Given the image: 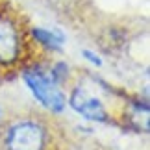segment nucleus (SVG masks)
<instances>
[{"label": "nucleus", "mask_w": 150, "mask_h": 150, "mask_svg": "<svg viewBox=\"0 0 150 150\" xmlns=\"http://www.w3.org/2000/svg\"><path fill=\"white\" fill-rule=\"evenodd\" d=\"M47 71L50 74V78L63 89L71 82V67H69V63H65V61H54L50 67H47Z\"/></svg>", "instance_id": "nucleus-7"}, {"label": "nucleus", "mask_w": 150, "mask_h": 150, "mask_svg": "<svg viewBox=\"0 0 150 150\" xmlns=\"http://www.w3.org/2000/svg\"><path fill=\"white\" fill-rule=\"evenodd\" d=\"M28 35L35 45H39L47 52H61L67 43V37L61 30L56 28H43V26H33L28 30Z\"/></svg>", "instance_id": "nucleus-5"}, {"label": "nucleus", "mask_w": 150, "mask_h": 150, "mask_svg": "<svg viewBox=\"0 0 150 150\" xmlns=\"http://www.w3.org/2000/svg\"><path fill=\"white\" fill-rule=\"evenodd\" d=\"M6 120V113H4V108L0 106V126H2V122Z\"/></svg>", "instance_id": "nucleus-9"}, {"label": "nucleus", "mask_w": 150, "mask_h": 150, "mask_svg": "<svg viewBox=\"0 0 150 150\" xmlns=\"http://www.w3.org/2000/svg\"><path fill=\"white\" fill-rule=\"evenodd\" d=\"M82 57L89 63V65H93V67H102L104 65V59L100 57V54H96V52L91 50V48H83L82 50Z\"/></svg>", "instance_id": "nucleus-8"}, {"label": "nucleus", "mask_w": 150, "mask_h": 150, "mask_svg": "<svg viewBox=\"0 0 150 150\" xmlns=\"http://www.w3.org/2000/svg\"><path fill=\"white\" fill-rule=\"evenodd\" d=\"M124 119L126 124H130L135 130H148V100L141 98H132L126 102L122 113H119Z\"/></svg>", "instance_id": "nucleus-6"}, {"label": "nucleus", "mask_w": 150, "mask_h": 150, "mask_svg": "<svg viewBox=\"0 0 150 150\" xmlns=\"http://www.w3.org/2000/svg\"><path fill=\"white\" fill-rule=\"evenodd\" d=\"M54 145V126L43 115L22 113L6 119L0 126L2 150H52Z\"/></svg>", "instance_id": "nucleus-1"}, {"label": "nucleus", "mask_w": 150, "mask_h": 150, "mask_svg": "<svg viewBox=\"0 0 150 150\" xmlns=\"http://www.w3.org/2000/svg\"><path fill=\"white\" fill-rule=\"evenodd\" d=\"M26 33L9 9H0V71L8 72L24 65Z\"/></svg>", "instance_id": "nucleus-3"}, {"label": "nucleus", "mask_w": 150, "mask_h": 150, "mask_svg": "<svg viewBox=\"0 0 150 150\" xmlns=\"http://www.w3.org/2000/svg\"><path fill=\"white\" fill-rule=\"evenodd\" d=\"M67 108H71L74 113H78L82 119L96 124H109L115 117L108 104L102 100L100 95H95L87 85L74 83L67 93Z\"/></svg>", "instance_id": "nucleus-4"}, {"label": "nucleus", "mask_w": 150, "mask_h": 150, "mask_svg": "<svg viewBox=\"0 0 150 150\" xmlns=\"http://www.w3.org/2000/svg\"><path fill=\"white\" fill-rule=\"evenodd\" d=\"M21 78L35 102L50 115H61L67 109V91L50 78L47 67L41 63H24Z\"/></svg>", "instance_id": "nucleus-2"}]
</instances>
